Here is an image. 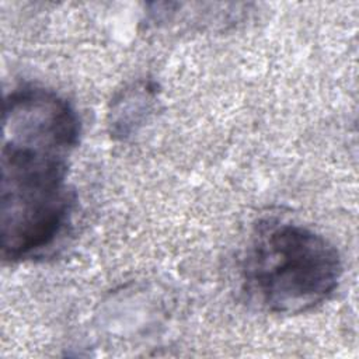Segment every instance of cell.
I'll return each instance as SVG.
<instances>
[{"mask_svg": "<svg viewBox=\"0 0 359 359\" xmlns=\"http://www.w3.org/2000/svg\"><path fill=\"white\" fill-rule=\"evenodd\" d=\"M156 91L150 84H140L133 88H129L114 108V115L111 121L112 133L119 135L121 137L129 135L137 125L140 119L144 118V112L150 109L151 102L154 101Z\"/></svg>", "mask_w": 359, "mask_h": 359, "instance_id": "obj_3", "label": "cell"}, {"mask_svg": "<svg viewBox=\"0 0 359 359\" xmlns=\"http://www.w3.org/2000/svg\"><path fill=\"white\" fill-rule=\"evenodd\" d=\"M79 139V115L57 93L21 86L6 97L0 188L4 261L41 257L66 231L76 203L69 160Z\"/></svg>", "mask_w": 359, "mask_h": 359, "instance_id": "obj_1", "label": "cell"}, {"mask_svg": "<svg viewBox=\"0 0 359 359\" xmlns=\"http://www.w3.org/2000/svg\"><path fill=\"white\" fill-rule=\"evenodd\" d=\"M341 276L342 259L328 238L279 219L258 223L241 261L245 292L276 314L314 309L335 292Z\"/></svg>", "mask_w": 359, "mask_h": 359, "instance_id": "obj_2", "label": "cell"}]
</instances>
